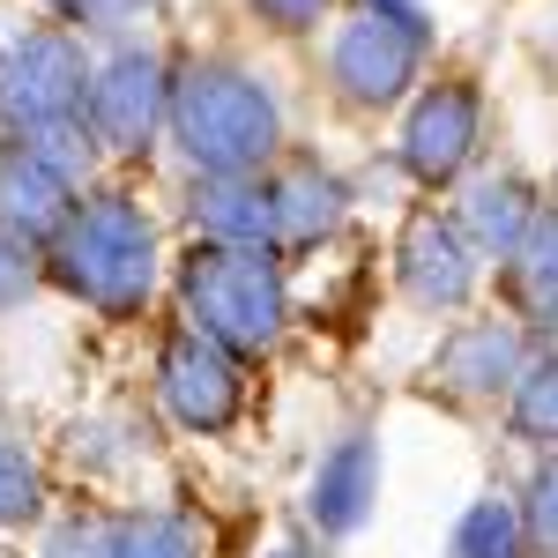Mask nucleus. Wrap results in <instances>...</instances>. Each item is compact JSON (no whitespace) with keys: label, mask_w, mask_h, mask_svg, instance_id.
I'll return each mask as SVG.
<instances>
[{"label":"nucleus","mask_w":558,"mask_h":558,"mask_svg":"<svg viewBox=\"0 0 558 558\" xmlns=\"http://www.w3.org/2000/svg\"><path fill=\"white\" fill-rule=\"evenodd\" d=\"M68 223H75V179H60L31 142H0V231L38 254Z\"/></svg>","instance_id":"9"},{"label":"nucleus","mask_w":558,"mask_h":558,"mask_svg":"<svg viewBox=\"0 0 558 558\" xmlns=\"http://www.w3.org/2000/svg\"><path fill=\"white\" fill-rule=\"evenodd\" d=\"M432 373L454 395H499V387L521 380V328L514 320H470V328H454L439 343Z\"/></svg>","instance_id":"12"},{"label":"nucleus","mask_w":558,"mask_h":558,"mask_svg":"<svg viewBox=\"0 0 558 558\" xmlns=\"http://www.w3.org/2000/svg\"><path fill=\"white\" fill-rule=\"evenodd\" d=\"M83 45L60 38V31H31L0 60V120L15 134H45V128H68L83 120Z\"/></svg>","instance_id":"4"},{"label":"nucleus","mask_w":558,"mask_h":558,"mask_svg":"<svg viewBox=\"0 0 558 558\" xmlns=\"http://www.w3.org/2000/svg\"><path fill=\"white\" fill-rule=\"evenodd\" d=\"M514 283L529 291L536 313H558V209H536V223H529V239L514 254Z\"/></svg>","instance_id":"18"},{"label":"nucleus","mask_w":558,"mask_h":558,"mask_svg":"<svg viewBox=\"0 0 558 558\" xmlns=\"http://www.w3.org/2000/svg\"><path fill=\"white\" fill-rule=\"evenodd\" d=\"M142 8H149V0H83V15H75V23H89V31H120V23L142 15Z\"/></svg>","instance_id":"25"},{"label":"nucleus","mask_w":558,"mask_h":558,"mask_svg":"<svg viewBox=\"0 0 558 558\" xmlns=\"http://www.w3.org/2000/svg\"><path fill=\"white\" fill-rule=\"evenodd\" d=\"M521 529H529V544H536V551H551V558H558V454H551V462H544L536 476H529Z\"/></svg>","instance_id":"21"},{"label":"nucleus","mask_w":558,"mask_h":558,"mask_svg":"<svg viewBox=\"0 0 558 558\" xmlns=\"http://www.w3.org/2000/svg\"><path fill=\"white\" fill-rule=\"evenodd\" d=\"M172 134L202 179H254V165L276 157L283 112L246 68H186L172 83Z\"/></svg>","instance_id":"1"},{"label":"nucleus","mask_w":558,"mask_h":558,"mask_svg":"<svg viewBox=\"0 0 558 558\" xmlns=\"http://www.w3.org/2000/svg\"><path fill=\"white\" fill-rule=\"evenodd\" d=\"M112 558H209V529L194 514H134L112 529Z\"/></svg>","instance_id":"16"},{"label":"nucleus","mask_w":558,"mask_h":558,"mask_svg":"<svg viewBox=\"0 0 558 558\" xmlns=\"http://www.w3.org/2000/svg\"><path fill=\"white\" fill-rule=\"evenodd\" d=\"M514 432H521V439L558 447V350H551V357H536V365H521V380H514Z\"/></svg>","instance_id":"19"},{"label":"nucleus","mask_w":558,"mask_h":558,"mask_svg":"<svg viewBox=\"0 0 558 558\" xmlns=\"http://www.w3.org/2000/svg\"><path fill=\"white\" fill-rule=\"evenodd\" d=\"M373 15H395V23H417L425 31V8L417 0H373Z\"/></svg>","instance_id":"26"},{"label":"nucleus","mask_w":558,"mask_h":558,"mask_svg":"<svg viewBox=\"0 0 558 558\" xmlns=\"http://www.w3.org/2000/svg\"><path fill=\"white\" fill-rule=\"evenodd\" d=\"M521 514L507 499H476L470 514L454 521V558H521Z\"/></svg>","instance_id":"17"},{"label":"nucleus","mask_w":558,"mask_h":558,"mask_svg":"<svg viewBox=\"0 0 558 558\" xmlns=\"http://www.w3.org/2000/svg\"><path fill=\"white\" fill-rule=\"evenodd\" d=\"M194 223L216 246H268L276 239V202L260 179H202L194 186Z\"/></svg>","instance_id":"14"},{"label":"nucleus","mask_w":558,"mask_h":558,"mask_svg":"<svg viewBox=\"0 0 558 558\" xmlns=\"http://www.w3.org/2000/svg\"><path fill=\"white\" fill-rule=\"evenodd\" d=\"M476 134H484V97L470 83H432L402 120V172L425 186L462 179V165L476 157Z\"/></svg>","instance_id":"8"},{"label":"nucleus","mask_w":558,"mask_h":558,"mask_svg":"<svg viewBox=\"0 0 558 558\" xmlns=\"http://www.w3.org/2000/svg\"><path fill=\"white\" fill-rule=\"evenodd\" d=\"M31 283H38V268H31V246H15V239L0 231V313L31 299Z\"/></svg>","instance_id":"23"},{"label":"nucleus","mask_w":558,"mask_h":558,"mask_svg":"<svg viewBox=\"0 0 558 558\" xmlns=\"http://www.w3.org/2000/svg\"><path fill=\"white\" fill-rule=\"evenodd\" d=\"M52 276L112 320H134L157 291V231L128 194H97L52 239Z\"/></svg>","instance_id":"2"},{"label":"nucleus","mask_w":558,"mask_h":558,"mask_svg":"<svg viewBox=\"0 0 558 558\" xmlns=\"http://www.w3.org/2000/svg\"><path fill=\"white\" fill-rule=\"evenodd\" d=\"M45 558H112V529L105 521H60L45 536Z\"/></svg>","instance_id":"22"},{"label":"nucleus","mask_w":558,"mask_h":558,"mask_svg":"<svg viewBox=\"0 0 558 558\" xmlns=\"http://www.w3.org/2000/svg\"><path fill=\"white\" fill-rule=\"evenodd\" d=\"M38 499H45L38 462H31L23 447H8V439H0V529H23V521H38Z\"/></svg>","instance_id":"20"},{"label":"nucleus","mask_w":558,"mask_h":558,"mask_svg":"<svg viewBox=\"0 0 558 558\" xmlns=\"http://www.w3.org/2000/svg\"><path fill=\"white\" fill-rule=\"evenodd\" d=\"M157 395L186 432H223L239 417V402H246V380H239V357L186 320L157 350Z\"/></svg>","instance_id":"5"},{"label":"nucleus","mask_w":558,"mask_h":558,"mask_svg":"<svg viewBox=\"0 0 558 558\" xmlns=\"http://www.w3.org/2000/svg\"><path fill=\"white\" fill-rule=\"evenodd\" d=\"M254 8L268 15V23H276V31H313L328 0H254Z\"/></svg>","instance_id":"24"},{"label":"nucleus","mask_w":558,"mask_h":558,"mask_svg":"<svg viewBox=\"0 0 558 558\" xmlns=\"http://www.w3.org/2000/svg\"><path fill=\"white\" fill-rule=\"evenodd\" d=\"M373 499H380V447H373V432H350V439H336V447L320 454L305 507H313V521H320L328 536H350V529H365Z\"/></svg>","instance_id":"11"},{"label":"nucleus","mask_w":558,"mask_h":558,"mask_svg":"<svg viewBox=\"0 0 558 558\" xmlns=\"http://www.w3.org/2000/svg\"><path fill=\"white\" fill-rule=\"evenodd\" d=\"M268 558H313V551H305V544H276Z\"/></svg>","instance_id":"27"},{"label":"nucleus","mask_w":558,"mask_h":558,"mask_svg":"<svg viewBox=\"0 0 558 558\" xmlns=\"http://www.w3.org/2000/svg\"><path fill=\"white\" fill-rule=\"evenodd\" d=\"M328 68H336V89H343L350 105L380 112V105H395L402 89L417 83V68H425V31L357 8L343 23V38H336V52H328Z\"/></svg>","instance_id":"7"},{"label":"nucleus","mask_w":558,"mask_h":558,"mask_svg":"<svg viewBox=\"0 0 558 558\" xmlns=\"http://www.w3.org/2000/svg\"><path fill=\"white\" fill-rule=\"evenodd\" d=\"M179 299H186V320L202 336H216L231 357H260L283 336V268H276L268 246L202 239L179 268Z\"/></svg>","instance_id":"3"},{"label":"nucleus","mask_w":558,"mask_h":558,"mask_svg":"<svg viewBox=\"0 0 558 558\" xmlns=\"http://www.w3.org/2000/svg\"><path fill=\"white\" fill-rule=\"evenodd\" d=\"M83 120H89V142H105V149H149V134L172 120V83H165V60H157L149 45L112 52V60L89 75Z\"/></svg>","instance_id":"6"},{"label":"nucleus","mask_w":558,"mask_h":558,"mask_svg":"<svg viewBox=\"0 0 558 558\" xmlns=\"http://www.w3.org/2000/svg\"><path fill=\"white\" fill-rule=\"evenodd\" d=\"M536 209H544V202L529 194V179H514V172L476 179L470 194H462V239L484 246V254H499V260H514L521 239H529V223H536Z\"/></svg>","instance_id":"13"},{"label":"nucleus","mask_w":558,"mask_h":558,"mask_svg":"<svg viewBox=\"0 0 558 558\" xmlns=\"http://www.w3.org/2000/svg\"><path fill=\"white\" fill-rule=\"evenodd\" d=\"M268 202H276V239H320V231H336L343 223V179L320 172L313 157H299L283 179H268Z\"/></svg>","instance_id":"15"},{"label":"nucleus","mask_w":558,"mask_h":558,"mask_svg":"<svg viewBox=\"0 0 558 558\" xmlns=\"http://www.w3.org/2000/svg\"><path fill=\"white\" fill-rule=\"evenodd\" d=\"M395 276H402V291L425 305V313H454V305H470V291H476V254H470V239H462V223L410 216L402 254H395Z\"/></svg>","instance_id":"10"}]
</instances>
